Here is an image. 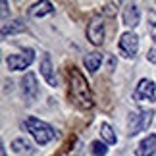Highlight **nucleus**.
<instances>
[{
  "label": "nucleus",
  "mask_w": 156,
  "mask_h": 156,
  "mask_svg": "<svg viewBox=\"0 0 156 156\" xmlns=\"http://www.w3.org/2000/svg\"><path fill=\"white\" fill-rule=\"evenodd\" d=\"M69 94L73 98V102L81 108V110H91L93 108V93L89 89L87 79L83 77L79 69L71 68L69 69Z\"/></svg>",
  "instance_id": "obj_1"
},
{
  "label": "nucleus",
  "mask_w": 156,
  "mask_h": 156,
  "mask_svg": "<svg viewBox=\"0 0 156 156\" xmlns=\"http://www.w3.org/2000/svg\"><path fill=\"white\" fill-rule=\"evenodd\" d=\"M21 127L27 131V133H31V137L35 141H37V145H48L50 141H54L58 137V133L54 131L52 125H48L46 122H43V119H39V118H33V116H29L25 118L21 122Z\"/></svg>",
  "instance_id": "obj_2"
},
{
  "label": "nucleus",
  "mask_w": 156,
  "mask_h": 156,
  "mask_svg": "<svg viewBox=\"0 0 156 156\" xmlns=\"http://www.w3.org/2000/svg\"><path fill=\"white\" fill-rule=\"evenodd\" d=\"M154 119V110H145V108H139V110H133L127 118V133L133 137V135H139L141 131H145L151 127Z\"/></svg>",
  "instance_id": "obj_3"
},
{
  "label": "nucleus",
  "mask_w": 156,
  "mask_h": 156,
  "mask_svg": "<svg viewBox=\"0 0 156 156\" xmlns=\"http://www.w3.org/2000/svg\"><path fill=\"white\" fill-rule=\"evenodd\" d=\"M33 60H35V50L25 48V50L17 52V54H10V56L6 58V64H8V68L12 71H21V69L29 68V66L33 64Z\"/></svg>",
  "instance_id": "obj_4"
},
{
  "label": "nucleus",
  "mask_w": 156,
  "mask_h": 156,
  "mask_svg": "<svg viewBox=\"0 0 156 156\" xmlns=\"http://www.w3.org/2000/svg\"><path fill=\"white\" fill-rule=\"evenodd\" d=\"M133 98L137 102H154L156 100V85L152 79H141L137 83L135 91H133Z\"/></svg>",
  "instance_id": "obj_5"
},
{
  "label": "nucleus",
  "mask_w": 156,
  "mask_h": 156,
  "mask_svg": "<svg viewBox=\"0 0 156 156\" xmlns=\"http://www.w3.org/2000/svg\"><path fill=\"white\" fill-rule=\"evenodd\" d=\"M118 48H119L123 58H135L137 50H139V37H137L133 31H125L122 37H119Z\"/></svg>",
  "instance_id": "obj_6"
},
{
  "label": "nucleus",
  "mask_w": 156,
  "mask_h": 156,
  "mask_svg": "<svg viewBox=\"0 0 156 156\" xmlns=\"http://www.w3.org/2000/svg\"><path fill=\"white\" fill-rule=\"evenodd\" d=\"M21 94H23V98H25V102L27 104H31L37 100L39 97V85H37V77H35V73H25L23 75V79H21Z\"/></svg>",
  "instance_id": "obj_7"
},
{
  "label": "nucleus",
  "mask_w": 156,
  "mask_h": 156,
  "mask_svg": "<svg viewBox=\"0 0 156 156\" xmlns=\"http://www.w3.org/2000/svg\"><path fill=\"white\" fill-rule=\"evenodd\" d=\"M87 37L94 46H100L104 43V21L100 17H93L87 27Z\"/></svg>",
  "instance_id": "obj_8"
},
{
  "label": "nucleus",
  "mask_w": 156,
  "mask_h": 156,
  "mask_svg": "<svg viewBox=\"0 0 156 156\" xmlns=\"http://www.w3.org/2000/svg\"><path fill=\"white\" fill-rule=\"evenodd\" d=\"M41 75L44 77V81L48 83L50 87H58V77H56V71H54L50 54H44L43 60H41Z\"/></svg>",
  "instance_id": "obj_9"
},
{
  "label": "nucleus",
  "mask_w": 156,
  "mask_h": 156,
  "mask_svg": "<svg viewBox=\"0 0 156 156\" xmlns=\"http://www.w3.org/2000/svg\"><path fill=\"white\" fill-rule=\"evenodd\" d=\"M156 154V135L151 133L145 137L135 148V156H154Z\"/></svg>",
  "instance_id": "obj_10"
},
{
  "label": "nucleus",
  "mask_w": 156,
  "mask_h": 156,
  "mask_svg": "<svg viewBox=\"0 0 156 156\" xmlns=\"http://www.w3.org/2000/svg\"><path fill=\"white\" fill-rule=\"evenodd\" d=\"M123 25H127V27H137L139 25V21H141V10H139V6L137 4H127L123 8Z\"/></svg>",
  "instance_id": "obj_11"
},
{
  "label": "nucleus",
  "mask_w": 156,
  "mask_h": 156,
  "mask_svg": "<svg viewBox=\"0 0 156 156\" xmlns=\"http://www.w3.org/2000/svg\"><path fill=\"white\" fill-rule=\"evenodd\" d=\"M54 12V4L48 2V0H44V2H37V4H33L31 8H29V16L31 17H44V16H48Z\"/></svg>",
  "instance_id": "obj_12"
},
{
  "label": "nucleus",
  "mask_w": 156,
  "mask_h": 156,
  "mask_svg": "<svg viewBox=\"0 0 156 156\" xmlns=\"http://www.w3.org/2000/svg\"><path fill=\"white\" fill-rule=\"evenodd\" d=\"M21 31H25V23L21 20L2 23V39H8L10 35H16V33H21Z\"/></svg>",
  "instance_id": "obj_13"
},
{
  "label": "nucleus",
  "mask_w": 156,
  "mask_h": 156,
  "mask_svg": "<svg viewBox=\"0 0 156 156\" xmlns=\"http://www.w3.org/2000/svg\"><path fill=\"white\" fill-rule=\"evenodd\" d=\"M83 64H85V68L91 71V73H94V71L100 68V64H102V54L100 52H89V54H85V58H83Z\"/></svg>",
  "instance_id": "obj_14"
},
{
  "label": "nucleus",
  "mask_w": 156,
  "mask_h": 156,
  "mask_svg": "<svg viewBox=\"0 0 156 156\" xmlns=\"http://www.w3.org/2000/svg\"><path fill=\"white\" fill-rule=\"evenodd\" d=\"M100 137H102V143H108V145H116L118 143V137L110 123H100Z\"/></svg>",
  "instance_id": "obj_15"
},
{
  "label": "nucleus",
  "mask_w": 156,
  "mask_h": 156,
  "mask_svg": "<svg viewBox=\"0 0 156 156\" xmlns=\"http://www.w3.org/2000/svg\"><path fill=\"white\" fill-rule=\"evenodd\" d=\"M12 148H14L17 154H31L33 152L31 143L25 141V139H14L12 141Z\"/></svg>",
  "instance_id": "obj_16"
},
{
  "label": "nucleus",
  "mask_w": 156,
  "mask_h": 156,
  "mask_svg": "<svg viewBox=\"0 0 156 156\" xmlns=\"http://www.w3.org/2000/svg\"><path fill=\"white\" fill-rule=\"evenodd\" d=\"M91 152H93V156H106V154H108V147H106V143L93 141V143H91Z\"/></svg>",
  "instance_id": "obj_17"
},
{
  "label": "nucleus",
  "mask_w": 156,
  "mask_h": 156,
  "mask_svg": "<svg viewBox=\"0 0 156 156\" xmlns=\"http://www.w3.org/2000/svg\"><path fill=\"white\" fill-rule=\"evenodd\" d=\"M147 60L151 64H156V35H154V43H152V48L148 50V54H147Z\"/></svg>",
  "instance_id": "obj_18"
},
{
  "label": "nucleus",
  "mask_w": 156,
  "mask_h": 156,
  "mask_svg": "<svg viewBox=\"0 0 156 156\" xmlns=\"http://www.w3.org/2000/svg\"><path fill=\"white\" fill-rule=\"evenodd\" d=\"M148 23H151L152 29H156V12H154V10L148 12Z\"/></svg>",
  "instance_id": "obj_19"
},
{
  "label": "nucleus",
  "mask_w": 156,
  "mask_h": 156,
  "mask_svg": "<svg viewBox=\"0 0 156 156\" xmlns=\"http://www.w3.org/2000/svg\"><path fill=\"white\" fill-rule=\"evenodd\" d=\"M6 17H8V2L4 0V2H2V21L4 23H6Z\"/></svg>",
  "instance_id": "obj_20"
},
{
  "label": "nucleus",
  "mask_w": 156,
  "mask_h": 156,
  "mask_svg": "<svg viewBox=\"0 0 156 156\" xmlns=\"http://www.w3.org/2000/svg\"><path fill=\"white\" fill-rule=\"evenodd\" d=\"M154 156H156V154H154Z\"/></svg>",
  "instance_id": "obj_21"
}]
</instances>
